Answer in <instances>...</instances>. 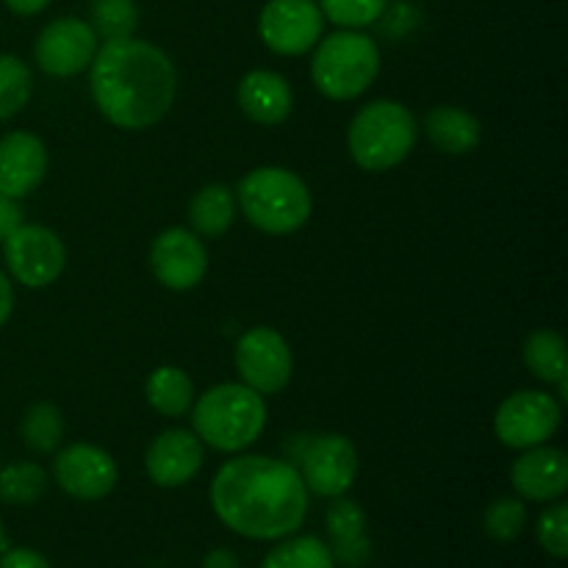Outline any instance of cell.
<instances>
[{
    "mask_svg": "<svg viewBox=\"0 0 568 568\" xmlns=\"http://www.w3.org/2000/svg\"><path fill=\"white\" fill-rule=\"evenodd\" d=\"M48 150L42 139L28 131H14L0 139V194L22 200L44 181Z\"/></svg>",
    "mask_w": 568,
    "mask_h": 568,
    "instance_id": "obj_16",
    "label": "cell"
},
{
    "mask_svg": "<svg viewBox=\"0 0 568 568\" xmlns=\"http://www.w3.org/2000/svg\"><path fill=\"white\" fill-rule=\"evenodd\" d=\"M236 203L247 222L272 236L300 231L311 216V192L303 178L283 166H258L239 181Z\"/></svg>",
    "mask_w": 568,
    "mask_h": 568,
    "instance_id": "obj_4",
    "label": "cell"
},
{
    "mask_svg": "<svg viewBox=\"0 0 568 568\" xmlns=\"http://www.w3.org/2000/svg\"><path fill=\"white\" fill-rule=\"evenodd\" d=\"M325 20L342 28H366L383 17L388 0H316Z\"/></svg>",
    "mask_w": 568,
    "mask_h": 568,
    "instance_id": "obj_30",
    "label": "cell"
},
{
    "mask_svg": "<svg viewBox=\"0 0 568 568\" xmlns=\"http://www.w3.org/2000/svg\"><path fill=\"white\" fill-rule=\"evenodd\" d=\"M89 17H92L89 26L105 42L133 37L139 28L136 0H89Z\"/></svg>",
    "mask_w": 568,
    "mask_h": 568,
    "instance_id": "obj_24",
    "label": "cell"
},
{
    "mask_svg": "<svg viewBox=\"0 0 568 568\" xmlns=\"http://www.w3.org/2000/svg\"><path fill=\"white\" fill-rule=\"evenodd\" d=\"M6 549V532H3V521H0V552Z\"/></svg>",
    "mask_w": 568,
    "mask_h": 568,
    "instance_id": "obj_37",
    "label": "cell"
},
{
    "mask_svg": "<svg viewBox=\"0 0 568 568\" xmlns=\"http://www.w3.org/2000/svg\"><path fill=\"white\" fill-rule=\"evenodd\" d=\"M425 133L447 155L471 153L483 139L480 120L458 105H438V109L427 111Z\"/></svg>",
    "mask_w": 568,
    "mask_h": 568,
    "instance_id": "obj_19",
    "label": "cell"
},
{
    "mask_svg": "<svg viewBox=\"0 0 568 568\" xmlns=\"http://www.w3.org/2000/svg\"><path fill=\"white\" fill-rule=\"evenodd\" d=\"M0 568H50V564L44 560V555L26 547H17L0 552Z\"/></svg>",
    "mask_w": 568,
    "mask_h": 568,
    "instance_id": "obj_32",
    "label": "cell"
},
{
    "mask_svg": "<svg viewBox=\"0 0 568 568\" xmlns=\"http://www.w3.org/2000/svg\"><path fill=\"white\" fill-rule=\"evenodd\" d=\"M144 394H148V403L161 416H172V419L192 410L194 405L192 377L178 369V366H159L155 372H150L148 383H144Z\"/></svg>",
    "mask_w": 568,
    "mask_h": 568,
    "instance_id": "obj_21",
    "label": "cell"
},
{
    "mask_svg": "<svg viewBox=\"0 0 568 568\" xmlns=\"http://www.w3.org/2000/svg\"><path fill=\"white\" fill-rule=\"evenodd\" d=\"M48 491V471L39 464H11L0 469V503L31 505Z\"/></svg>",
    "mask_w": 568,
    "mask_h": 568,
    "instance_id": "obj_27",
    "label": "cell"
},
{
    "mask_svg": "<svg viewBox=\"0 0 568 568\" xmlns=\"http://www.w3.org/2000/svg\"><path fill=\"white\" fill-rule=\"evenodd\" d=\"M236 369L253 392L277 394L292 381V349L272 327H253L236 342Z\"/></svg>",
    "mask_w": 568,
    "mask_h": 568,
    "instance_id": "obj_12",
    "label": "cell"
},
{
    "mask_svg": "<svg viewBox=\"0 0 568 568\" xmlns=\"http://www.w3.org/2000/svg\"><path fill=\"white\" fill-rule=\"evenodd\" d=\"M233 220H236V192L225 183H209L189 203V222L194 233L205 239L225 236Z\"/></svg>",
    "mask_w": 568,
    "mask_h": 568,
    "instance_id": "obj_20",
    "label": "cell"
},
{
    "mask_svg": "<svg viewBox=\"0 0 568 568\" xmlns=\"http://www.w3.org/2000/svg\"><path fill=\"white\" fill-rule=\"evenodd\" d=\"M94 105L116 128L142 131L170 114L178 72L170 55L144 39H114L98 48L92 64Z\"/></svg>",
    "mask_w": 568,
    "mask_h": 568,
    "instance_id": "obj_2",
    "label": "cell"
},
{
    "mask_svg": "<svg viewBox=\"0 0 568 568\" xmlns=\"http://www.w3.org/2000/svg\"><path fill=\"white\" fill-rule=\"evenodd\" d=\"M17 225H22V209L14 197H6L0 194V244L3 239L14 231Z\"/></svg>",
    "mask_w": 568,
    "mask_h": 568,
    "instance_id": "obj_33",
    "label": "cell"
},
{
    "mask_svg": "<svg viewBox=\"0 0 568 568\" xmlns=\"http://www.w3.org/2000/svg\"><path fill=\"white\" fill-rule=\"evenodd\" d=\"M150 266L161 286L172 292H189L200 286L209 272V250L189 227H166L153 239Z\"/></svg>",
    "mask_w": 568,
    "mask_h": 568,
    "instance_id": "obj_13",
    "label": "cell"
},
{
    "mask_svg": "<svg viewBox=\"0 0 568 568\" xmlns=\"http://www.w3.org/2000/svg\"><path fill=\"white\" fill-rule=\"evenodd\" d=\"M203 442L192 430H164L153 438L144 455L150 480L161 488H181L203 469Z\"/></svg>",
    "mask_w": 568,
    "mask_h": 568,
    "instance_id": "obj_15",
    "label": "cell"
},
{
    "mask_svg": "<svg viewBox=\"0 0 568 568\" xmlns=\"http://www.w3.org/2000/svg\"><path fill=\"white\" fill-rule=\"evenodd\" d=\"M100 39L89 22L78 17H61L48 22L33 44V59L42 72L53 78H72L89 70Z\"/></svg>",
    "mask_w": 568,
    "mask_h": 568,
    "instance_id": "obj_11",
    "label": "cell"
},
{
    "mask_svg": "<svg viewBox=\"0 0 568 568\" xmlns=\"http://www.w3.org/2000/svg\"><path fill=\"white\" fill-rule=\"evenodd\" d=\"M194 433L220 453H242L266 427L264 394L244 383H220L200 394L192 410Z\"/></svg>",
    "mask_w": 568,
    "mask_h": 568,
    "instance_id": "obj_3",
    "label": "cell"
},
{
    "mask_svg": "<svg viewBox=\"0 0 568 568\" xmlns=\"http://www.w3.org/2000/svg\"><path fill=\"white\" fill-rule=\"evenodd\" d=\"M325 14L316 0H270L258 14V33L277 55H303L322 39Z\"/></svg>",
    "mask_w": 568,
    "mask_h": 568,
    "instance_id": "obj_10",
    "label": "cell"
},
{
    "mask_svg": "<svg viewBox=\"0 0 568 568\" xmlns=\"http://www.w3.org/2000/svg\"><path fill=\"white\" fill-rule=\"evenodd\" d=\"M6 6H9L14 14H22V17H31V14H39V11L44 9V6L50 3V0H3Z\"/></svg>",
    "mask_w": 568,
    "mask_h": 568,
    "instance_id": "obj_36",
    "label": "cell"
},
{
    "mask_svg": "<svg viewBox=\"0 0 568 568\" xmlns=\"http://www.w3.org/2000/svg\"><path fill=\"white\" fill-rule=\"evenodd\" d=\"M521 355H525L527 369H530L532 377H538V381L552 383V386L568 381L566 342L560 333L555 331L530 333L525 347H521Z\"/></svg>",
    "mask_w": 568,
    "mask_h": 568,
    "instance_id": "obj_22",
    "label": "cell"
},
{
    "mask_svg": "<svg viewBox=\"0 0 568 568\" xmlns=\"http://www.w3.org/2000/svg\"><path fill=\"white\" fill-rule=\"evenodd\" d=\"M3 258L11 277L28 288L59 281L67 266L64 242L44 225H17L3 239Z\"/></svg>",
    "mask_w": 568,
    "mask_h": 568,
    "instance_id": "obj_7",
    "label": "cell"
},
{
    "mask_svg": "<svg viewBox=\"0 0 568 568\" xmlns=\"http://www.w3.org/2000/svg\"><path fill=\"white\" fill-rule=\"evenodd\" d=\"M11 311H14V286H11L9 275L0 270V327L9 322Z\"/></svg>",
    "mask_w": 568,
    "mask_h": 568,
    "instance_id": "obj_34",
    "label": "cell"
},
{
    "mask_svg": "<svg viewBox=\"0 0 568 568\" xmlns=\"http://www.w3.org/2000/svg\"><path fill=\"white\" fill-rule=\"evenodd\" d=\"M510 483L516 494L530 503H552L560 499L568 488V458L560 449L538 444L525 449L510 469Z\"/></svg>",
    "mask_w": 568,
    "mask_h": 568,
    "instance_id": "obj_17",
    "label": "cell"
},
{
    "mask_svg": "<svg viewBox=\"0 0 568 568\" xmlns=\"http://www.w3.org/2000/svg\"><path fill=\"white\" fill-rule=\"evenodd\" d=\"M33 92L31 70L22 59L0 53V120L20 114Z\"/></svg>",
    "mask_w": 568,
    "mask_h": 568,
    "instance_id": "obj_25",
    "label": "cell"
},
{
    "mask_svg": "<svg viewBox=\"0 0 568 568\" xmlns=\"http://www.w3.org/2000/svg\"><path fill=\"white\" fill-rule=\"evenodd\" d=\"M381 72V50L366 33L344 28L316 42L311 78L331 100H353L375 83Z\"/></svg>",
    "mask_w": 568,
    "mask_h": 568,
    "instance_id": "obj_6",
    "label": "cell"
},
{
    "mask_svg": "<svg viewBox=\"0 0 568 568\" xmlns=\"http://www.w3.org/2000/svg\"><path fill=\"white\" fill-rule=\"evenodd\" d=\"M203 568H239L236 555L227 552V549H214V552L205 555Z\"/></svg>",
    "mask_w": 568,
    "mask_h": 568,
    "instance_id": "obj_35",
    "label": "cell"
},
{
    "mask_svg": "<svg viewBox=\"0 0 568 568\" xmlns=\"http://www.w3.org/2000/svg\"><path fill=\"white\" fill-rule=\"evenodd\" d=\"M525 521H527V510L521 499L514 497H503V499H494L488 505L486 516H483V527H486L488 536L499 544H510L521 536L525 530Z\"/></svg>",
    "mask_w": 568,
    "mask_h": 568,
    "instance_id": "obj_29",
    "label": "cell"
},
{
    "mask_svg": "<svg viewBox=\"0 0 568 568\" xmlns=\"http://www.w3.org/2000/svg\"><path fill=\"white\" fill-rule=\"evenodd\" d=\"M261 568H336V558L322 538L300 536L277 544Z\"/></svg>",
    "mask_w": 568,
    "mask_h": 568,
    "instance_id": "obj_23",
    "label": "cell"
},
{
    "mask_svg": "<svg viewBox=\"0 0 568 568\" xmlns=\"http://www.w3.org/2000/svg\"><path fill=\"white\" fill-rule=\"evenodd\" d=\"M538 544L555 560H564L568 555V505L558 503L547 508L538 519Z\"/></svg>",
    "mask_w": 568,
    "mask_h": 568,
    "instance_id": "obj_31",
    "label": "cell"
},
{
    "mask_svg": "<svg viewBox=\"0 0 568 568\" xmlns=\"http://www.w3.org/2000/svg\"><path fill=\"white\" fill-rule=\"evenodd\" d=\"M22 438L33 453H53L64 438V416L55 405L37 403L22 416Z\"/></svg>",
    "mask_w": 568,
    "mask_h": 568,
    "instance_id": "obj_26",
    "label": "cell"
},
{
    "mask_svg": "<svg viewBox=\"0 0 568 568\" xmlns=\"http://www.w3.org/2000/svg\"><path fill=\"white\" fill-rule=\"evenodd\" d=\"M236 100L244 114L258 125H281L288 120L294 105L292 87L281 72L253 70L242 78L236 89Z\"/></svg>",
    "mask_w": 568,
    "mask_h": 568,
    "instance_id": "obj_18",
    "label": "cell"
},
{
    "mask_svg": "<svg viewBox=\"0 0 568 568\" xmlns=\"http://www.w3.org/2000/svg\"><path fill=\"white\" fill-rule=\"evenodd\" d=\"M560 427V403L547 392L525 388L505 399L494 416V433L510 449L547 444Z\"/></svg>",
    "mask_w": 568,
    "mask_h": 568,
    "instance_id": "obj_9",
    "label": "cell"
},
{
    "mask_svg": "<svg viewBox=\"0 0 568 568\" xmlns=\"http://www.w3.org/2000/svg\"><path fill=\"white\" fill-rule=\"evenodd\" d=\"M211 505L222 525L253 541L294 536L308 516V488L297 466L270 455H242L216 471Z\"/></svg>",
    "mask_w": 568,
    "mask_h": 568,
    "instance_id": "obj_1",
    "label": "cell"
},
{
    "mask_svg": "<svg viewBox=\"0 0 568 568\" xmlns=\"http://www.w3.org/2000/svg\"><path fill=\"white\" fill-rule=\"evenodd\" d=\"M300 477L316 497H342L358 477V449L342 433L308 436L300 453Z\"/></svg>",
    "mask_w": 568,
    "mask_h": 568,
    "instance_id": "obj_8",
    "label": "cell"
},
{
    "mask_svg": "<svg viewBox=\"0 0 568 568\" xmlns=\"http://www.w3.org/2000/svg\"><path fill=\"white\" fill-rule=\"evenodd\" d=\"M416 144V116L397 100H375L353 116L347 148L366 172H386L403 164Z\"/></svg>",
    "mask_w": 568,
    "mask_h": 568,
    "instance_id": "obj_5",
    "label": "cell"
},
{
    "mask_svg": "<svg viewBox=\"0 0 568 568\" xmlns=\"http://www.w3.org/2000/svg\"><path fill=\"white\" fill-rule=\"evenodd\" d=\"M53 477L64 494L83 503H94L114 491L120 480L114 458L94 444H70L53 460Z\"/></svg>",
    "mask_w": 568,
    "mask_h": 568,
    "instance_id": "obj_14",
    "label": "cell"
},
{
    "mask_svg": "<svg viewBox=\"0 0 568 568\" xmlns=\"http://www.w3.org/2000/svg\"><path fill=\"white\" fill-rule=\"evenodd\" d=\"M327 530H331V536L336 538V544L342 547L344 558H347L353 549H366V516L364 510H361V505L353 503V499L336 497V503L327 508Z\"/></svg>",
    "mask_w": 568,
    "mask_h": 568,
    "instance_id": "obj_28",
    "label": "cell"
}]
</instances>
